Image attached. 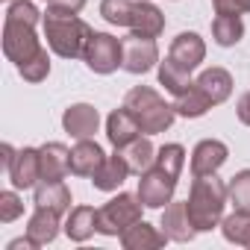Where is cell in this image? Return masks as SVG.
<instances>
[{
    "instance_id": "obj_1",
    "label": "cell",
    "mask_w": 250,
    "mask_h": 250,
    "mask_svg": "<svg viewBox=\"0 0 250 250\" xmlns=\"http://www.w3.org/2000/svg\"><path fill=\"white\" fill-rule=\"evenodd\" d=\"M44 18V12L36 9L33 0H9L6 18H3V53L15 68L27 65L36 53H42V42L36 36V24Z\"/></svg>"
},
{
    "instance_id": "obj_2",
    "label": "cell",
    "mask_w": 250,
    "mask_h": 250,
    "mask_svg": "<svg viewBox=\"0 0 250 250\" xmlns=\"http://www.w3.org/2000/svg\"><path fill=\"white\" fill-rule=\"evenodd\" d=\"M42 27H44L47 47L62 59H83L88 39L94 36V30L77 12H65V9H53V6H47Z\"/></svg>"
},
{
    "instance_id": "obj_3",
    "label": "cell",
    "mask_w": 250,
    "mask_h": 250,
    "mask_svg": "<svg viewBox=\"0 0 250 250\" xmlns=\"http://www.w3.org/2000/svg\"><path fill=\"white\" fill-rule=\"evenodd\" d=\"M227 203H229L227 200V183L218 174L194 177L188 200H186V209H188V218H191L197 232H209V229L221 227Z\"/></svg>"
},
{
    "instance_id": "obj_4",
    "label": "cell",
    "mask_w": 250,
    "mask_h": 250,
    "mask_svg": "<svg viewBox=\"0 0 250 250\" xmlns=\"http://www.w3.org/2000/svg\"><path fill=\"white\" fill-rule=\"evenodd\" d=\"M124 106L133 112V118L139 121V127L145 136H159L165 130H171V124L177 118L174 103H165V97L150 88V85H136L127 91L124 97Z\"/></svg>"
},
{
    "instance_id": "obj_5",
    "label": "cell",
    "mask_w": 250,
    "mask_h": 250,
    "mask_svg": "<svg viewBox=\"0 0 250 250\" xmlns=\"http://www.w3.org/2000/svg\"><path fill=\"white\" fill-rule=\"evenodd\" d=\"M142 209H145V203L139 194L118 191L112 200H106L97 209V232L100 235H121L127 227L142 221Z\"/></svg>"
},
{
    "instance_id": "obj_6",
    "label": "cell",
    "mask_w": 250,
    "mask_h": 250,
    "mask_svg": "<svg viewBox=\"0 0 250 250\" xmlns=\"http://www.w3.org/2000/svg\"><path fill=\"white\" fill-rule=\"evenodd\" d=\"M177 174L156 165L147 168L142 177H139V197L145 203V209H165L171 200H174V191H177Z\"/></svg>"
},
{
    "instance_id": "obj_7",
    "label": "cell",
    "mask_w": 250,
    "mask_h": 250,
    "mask_svg": "<svg viewBox=\"0 0 250 250\" xmlns=\"http://www.w3.org/2000/svg\"><path fill=\"white\" fill-rule=\"evenodd\" d=\"M83 59H85L88 71H94V74H112L124 62V42L115 39L112 33H94L88 39V47H85Z\"/></svg>"
},
{
    "instance_id": "obj_8",
    "label": "cell",
    "mask_w": 250,
    "mask_h": 250,
    "mask_svg": "<svg viewBox=\"0 0 250 250\" xmlns=\"http://www.w3.org/2000/svg\"><path fill=\"white\" fill-rule=\"evenodd\" d=\"M124 42V62L121 68L127 74H147L159 65V44L156 39H145V36H127Z\"/></svg>"
},
{
    "instance_id": "obj_9",
    "label": "cell",
    "mask_w": 250,
    "mask_h": 250,
    "mask_svg": "<svg viewBox=\"0 0 250 250\" xmlns=\"http://www.w3.org/2000/svg\"><path fill=\"white\" fill-rule=\"evenodd\" d=\"M12 188H36L42 183V153L39 147H21L12 156V165L6 168Z\"/></svg>"
},
{
    "instance_id": "obj_10",
    "label": "cell",
    "mask_w": 250,
    "mask_h": 250,
    "mask_svg": "<svg viewBox=\"0 0 250 250\" xmlns=\"http://www.w3.org/2000/svg\"><path fill=\"white\" fill-rule=\"evenodd\" d=\"M62 130L77 142L80 139H94V133L100 130V112L91 103H74L62 115Z\"/></svg>"
},
{
    "instance_id": "obj_11",
    "label": "cell",
    "mask_w": 250,
    "mask_h": 250,
    "mask_svg": "<svg viewBox=\"0 0 250 250\" xmlns=\"http://www.w3.org/2000/svg\"><path fill=\"white\" fill-rule=\"evenodd\" d=\"M227 156H229V147H227L224 142H218V139H203V142H197L194 150H191V174H194V177L218 174V171L224 168Z\"/></svg>"
},
{
    "instance_id": "obj_12",
    "label": "cell",
    "mask_w": 250,
    "mask_h": 250,
    "mask_svg": "<svg viewBox=\"0 0 250 250\" xmlns=\"http://www.w3.org/2000/svg\"><path fill=\"white\" fill-rule=\"evenodd\" d=\"M139 136H145V133H142L139 121L133 118V112H130L127 106L109 112V118H106V139H109V145H112L115 150L127 147V145L136 142Z\"/></svg>"
},
{
    "instance_id": "obj_13",
    "label": "cell",
    "mask_w": 250,
    "mask_h": 250,
    "mask_svg": "<svg viewBox=\"0 0 250 250\" xmlns=\"http://www.w3.org/2000/svg\"><path fill=\"white\" fill-rule=\"evenodd\" d=\"M168 56H171L180 68H186V71H197L200 62L206 59V42H203L197 33H180V36L171 42Z\"/></svg>"
},
{
    "instance_id": "obj_14",
    "label": "cell",
    "mask_w": 250,
    "mask_h": 250,
    "mask_svg": "<svg viewBox=\"0 0 250 250\" xmlns=\"http://www.w3.org/2000/svg\"><path fill=\"white\" fill-rule=\"evenodd\" d=\"M159 227L165 229V235H168L171 241H180V244H186V241H191V238L197 235V229H194V224H191V218H188L186 200H171V203L162 209V224H159Z\"/></svg>"
},
{
    "instance_id": "obj_15",
    "label": "cell",
    "mask_w": 250,
    "mask_h": 250,
    "mask_svg": "<svg viewBox=\"0 0 250 250\" xmlns=\"http://www.w3.org/2000/svg\"><path fill=\"white\" fill-rule=\"evenodd\" d=\"M118 238H121L124 250H156V247H165V241H171L165 235V229H156L147 221H136L133 227L124 229Z\"/></svg>"
},
{
    "instance_id": "obj_16",
    "label": "cell",
    "mask_w": 250,
    "mask_h": 250,
    "mask_svg": "<svg viewBox=\"0 0 250 250\" xmlns=\"http://www.w3.org/2000/svg\"><path fill=\"white\" fill-rule=\"evenodd\" d=\"M133 36H145V39H159L162 30H165V15L156 3L150 0H139L136 9H133V18H130V27H127Z\"/></svg>"
},
{
    "instance_id": "obj_17",
    "label": "cell",
    "mask_w": 250,
    "mask_h": 250,
    "mask_svg": "<svg viewBox=\"0 0 250 250\" xmlns=\"http://www.w3.org/2000/svg\"><path fill=\"white\" fill-rule=\"evenodd\" d=\"M106 153L94 139H80L71 147V174L74 177H94V171L103 165Z\"/></svg>"
},
{
    "instance_id": "obj_18",
    "label": "cell",
    "mask_w": 250,
    "mask_h": 250,
    "mask_svg": "<svg viewBox=\"0 0 250 250\" xmlns=\"http://www.w3.org/2000/svg\"><path fill=\"white\" fill-rule=\"evenodd\" d=\"M42 153V180H65L71 174V150L62 142H47L39 147Z\"/></svg>"
},
{
    "instance_id": "obj_19",
    "label": "cell",
    "mask_w": 250,
    "mask_h": 250,
    "mask_svg": "<svg viewBox=\"0 0 250 250\" xmlns=\"http://www.w3.org/2000/svg\"><path fill=\"white\" fill-rule=\"evenodd\" d=\"M127 177H130V165L124 162V156L115 150V153H112V156H106V159H103V165L94 171L91 183H94V188H97V191H118Z\"/></svg>"
},
{
    "instance_id": "obj_20",
    "label": "cell",
    "mask_w": 250,
    "mask_h": 250,
    "mask_svg": "<svg viewBox=\"0 0 250 250\" xmlns=\"http://www.w3.org/2000/svg\"><path fill=\"white\" fill-rule=\"evenodd\" d=\"M59 218H62L59 212L44 209V206H36V212H33V215H30V221H27V235H30L39 247H44V244L56 241L59 227H62V221H59Z\"/></svg>"
},
{
    "instance_id": "obj_21",
    "label": "cell",
    "mask_w": 250,
    "mask_h": 250,
    "mask_svg": "<svg viewBox=\"0 0 250 250\" xmlns=\"http://www.w3.org/2000/svg\"><path fill=\"white\" fill-rule=\"evenodd\" d=\"M194 83L206 91V97H209L215 106H221V103L229 100V94H232V77H229L227 68H218V65L200 71V77H197Z\"/></svg>"
},
{
    "instance_id": "obj_22",
    "label": "cell",
    "mask_w": 250,
    "mask_h": 250,
    "mask_svg": "<svg viewBox=\"0 0 250 250\" xmlns=\"http://www.w3.org/2000/svg\"><path fill=\"white\" fill-rule=\"evenodd\" d=\"M97 232V209L94 206H74L65 218V235L71 241H88Z\"/></svg>"
},
{
    "instance_id": "obj_23",
    "label": "cell",
    "mask_w": 250,
    "mask_h": 250,
    "mask_svg": "<svg viewBox=\"0 0 250 250\" xmlns=\"http://www.w3.org/2000/svg\"><path fill=\"white\" fill-rule=\"evenodd\" d=\"M118 153L124 156V162L130 165V174H136V177H142V174H145L147 168H153V162H156V147H153L150 136H139V139L130 142L127 147H121Z\"/></svg>"
},
{
    "instance_id": "obj_24",
    "label": "cell",
    "mask_w": 250,
    "mask_h": 250,
    "mask_svg": "<svg viewBox=\"0 0 250 250\" xmlns=\"http://www.w3.org/2000/svg\"><path fill=\"white\" fill-rule=\"evenodd\" d=\"M36 206H44V209H53L59 215L71 212V188L65 186V180H42L36 186Z\"/></svg>"
},
{
    "instance_id": "obj_25",
    "label": "cell",
    "mask_w": 250,
    "mask_h": 250,
    "mask_svg": "<svg viewBox=\"0 0 250 250\" xmlns=\"http://www.w3.org/2000/svg\"><path fill=\"white\" fill-rule=\"evenodd\" d=\"M212 106H215V103L206 97V91H203L197 83H191L183 94L174 97V109H177V115H183V118H203Z\"/></svg>"
},
{
    "instance_id": "obj_26",
    "label": "cell",
    "mask_w": 250,
    "mask_h": 250,
    "mask_svg": "<svg viewBox=\"0 0 250 250\" xmlns=\"http://www.w3.org/2000/svg\"><path fill=\"white\" fill-rule=\"evenodd\" d=\"M212 39L218 47H232L244 39V21L241 15H215L212 21Z\"/></svg>"
},
{
    "instance_id": "obj_27",
    "label": "cell",
    "mask_w": 250,
    "mask_h": 250,
    "mask_svg": "<svg viewBox=\"0 0 250 250\" xmlns=\"http://www.w3.org/2000/svg\"><path fill=\"white\" fill-rule=\"evenodd\" d=\"M156 71H159V85H165V91H171L174 97L183 94V91L194 83V80H191V71L180 68L171 56H165V59L156 65Z\"/></svg>"
},
{
    "instance_id": "obj_28",
    "label": "cell",
    "mask_w": 250,
    "mask_h": 250,
    "mask_svg": "<svg viewBox=\"0 0 250 250\" xmlns=\"http://www.w3.org/2000/svg\"><path fill=\"white\" fill-rule=\"evenodd\" d=\"M221 232H224V238H227L229 244L250 247V215L232 209V215H224V221H221Z\"/></svg>"
},
{
    "instance_id": "obj_29",
    "label": "cell",
    "mask_w": 250,
    "mask_h": 250,
    "mask_svg": "<svg viewBox=\"0 0 250 250\" xmlns=\"http://www.w3.org/2000/svg\"><path fill=\"white\" fill-rule=\"evenodd\" d=\"M227 200L232 203V209L250 215V168L238 171V174L227 183Z\"/></svg>"
},
{
    "instance_id": "obj_30",
    "label": "cell",
    "mask_w": 250,
    "mask_h": 250,
    "mask_svg": "<svg viewBox=\"0 0 250 250\" xmlns=\"http://www.w3.org/2000/svg\"><path fill=\"white\" fill-rule=\"evenodd\" d=\"M139 0H103L100 3V15L106 24L112 27H130V18H133V9H136Z\"/></svg>"
},
{
    "instance_id": "obj_31",
    "label": "cell",
    "mask_w": 250,
    "mask_h": 250,
    "mask_svg": "<svg viewBox=\"0 0 250 250\" xmlns=\"http://www.w3.org/2000/svg\"><path fill=\"white\" fill-rule=\"evenodd\" d=\"M156 165H162V168H168V171H174V174L180 177L183 168H186V147L177 145V142L162 145V147L156 150Z\"/></svg>"
},
{
    "instance_id": "obj_32",
    "label": "cell",
    "mask_w": 250,
    "mask_h": 250,
    "mask_svg": "<svg viewBox=\"0 0 250 250\" xmlns=\"http://www.w3.org/2000/svg\"><path fill=\"white\" fill-rule=\"evenodd\" d=\"M18 74H21L27 83H42V80H47V74H50V53H47V47H44L42 53H36L27 65H21Z\"/></svg>"
},
{
    "instance_id": "obj_33",
    "label": "cell",
    "mask_w": 250,
    "mask_h": 250,
    "mask_svg": "<svg viewBox=\"0 0 250 250\" xmlns=\"http://www.w3.org/2000/svg\"><path fill=\"white\" fill-rule=\"evenodd\" d=\"M21 215H24V200L18 197V188L0 191V224H12Z\"/></svg>"
},
{
    "instance_id": "obj_34",
    "label": "cell",
    "mask_w": 250,
    "mask_h": 250,
    "mask_svg": "<svg viewBox=\"0 0 250 250\" xmlns=\"http://www.w3.org/2000/svg\"><path fill=\"white\" fill-rule=\"evenodd\" d=\"M215 15H244L250 12V0H212Z\"/></svg>"
},
{
    "instance_id": "obj_35",
    "label": "cell",
    "mask_w": 250,
    "mask_h": 250,
    "mask_svg": "<svg viewBox=\"0 0 250 250\" xmlns=\"http://www.w3.org/2000/svg\"><path fill=\"white\" fill-rule=\"evenodd\" d=\"M235 115H238V121L244 124V127H250V91H244V94L238 97V106H235Z\"/></svg>"
},
{
    "instance_id": "obj_36",
    "label": "cell",
    "mask_w": 250,
    "mask_h": 250,
    "mask_svg": "<svg viewBox=\"0 0 250 250\" xmlns=\"http://www.w3.org/2000/svg\"><path fill=\"white\" fill-rule=\"evenodd\" d=\"M47 6H53V9H65V12H83L85 9V0H53V3H47Z\"/></svg>"
},
{
    "instance_id": "obj_37",
    "label": "cell",
    "mask_w": 250,
    "mask_h": 250,
    "mask_svg": "<svg viewBox=\"0 0 250 250\" xmlns=\"http://www.w3.org/2000/svg\"><path fill=\"white\" fill-rule=\"evenodd\" d=\"M6 250H39V244H36L30 235H24V238H15V241H9V244H6Z\"/></svg>"
},
{
    "instance_id": "obj_38",
    "label": "cell",
    "mask_w": 250,
    "mask_h": 250,
    "mask_svg": "<svg viewBox=\"0 0 250 250\" xmlns=\"http://www.w3.org/2000/svg\"><path fill=\"white\" fill-rule=\"evenodd\" d=\"M0 153H3V156H0V165L9 168L12 165V156H15V147L12 145H3V147H0Z\"/></svg>"
},
{
    "instance_id": "obj_39",
    "label": "cell",
    "mask_w": 250,
    "mask_h": 250,
    "mask_svg": "<svg viewBox=\"0 0 250 250\" xmlns=\"http://www.w3.org/2000/svg\"><path fill=\"white\" fill-rule=\"evenodd\" d=\"M44 3H53V0H44Z\"/></svg>"
},
{
    "instance_id": "obj_40",
    "label": "cell",
    "mask_w": 250,
    "mask_h": 250,
    "mask_svg": "<svg viewBox=\"0 0 250 250\" xmlns=\"http://www.w3.org/2000/svg\"><path fill=\"white\" fill-rule=\"evenodd\" d=\"M247 250H250V247H247Z\"/></svg>"
}]
</instances>
